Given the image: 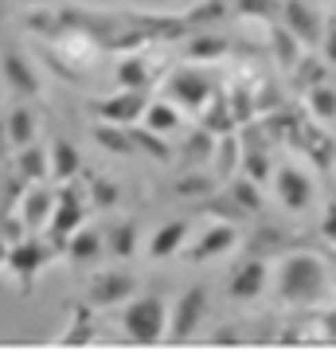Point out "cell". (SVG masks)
<instances>
[{
  "label": "cell",
  "instance_id": "cell-37",
  "mask_svg": "<svg viewBox=\"0 0 336 352\" xmlns=\"http://www.w3.org/2000/svg\"><path fill=\"white\" fill-rule=\"evenodd\" d=\"M321 235L328 243H336V200L324 208V215H321Z\"/></svg>",
  "mask_w": 336,
  "mask_h": 352
},
{
  "label": "cell",
  "instance_id": "cell-3",
  "mask_svg": "<svg viewBox=\"0 0 336 352\" xmlns=\"http://www.w3.org/2000/svg\"><path fill=\"white\" fill-rule=\"evenodd\" d=\"M203 314H208V286H192L180 294V302L168 309V337L172 344H184V340L196 337L199 321H203Z\"/></svg>",
  "mask_w": 336,
  "mask_h": 352
},
{
  "label": "cell",
  "instance_id": "cell-17",
  "mask_svg": "<svg viewBox=\"0 0 336 352\" xmlns=\"http://www.w3.org/2000/svg\"><path fill=\"white\" fill-rule=\"evenodd\" d=\"M305 110H309V118L317 122V126L336 122V87H328V82L309 87L305 90Z\"/></svg>",
  "mask_w": 336,
  "mask_h": 352
},
{
  "label": "cell",
  "instance_id": "cell-8",
  "mask_svg": "<svg viewBox=\"0 0 336 352\" xmlns=\"http://www.w3.org/2000/svg\"><path fill=\"white\" fill-rule=\"evenodd\" d=\"M55 258V247L51 243H39V239H20L8 247V266L16 270V278H20V289L24 294H32V282H36V274L43 270V266Z\"/></svg>",
  "mask_w": 336,
  "mask_h": 352
},
{
  "label": "cell",
  "instance_id": "cell-20",
  "mask_svg": "<svg viewBox=\"0 0 336 352\" xmlns=\"http://www.w3.org/2000/svg\"><path fill=\"white\" fill-rule=\"evenodd\" d=\"M98 337V329H94V305H75V321L71 329H63L59 333V344H90V340Z\"/></svg>",
  "mask_w": 336,
  "mask_h": 352
},
{
  "label": "cell",
  "instance_id": "cell-23",
  "mask_svg": "<svg viewBox=\"0 0 336 352\" xmlns=\"http://www.w3.org/2000/svg\"><path fill=\"white\" fill-rule=\"evenodd\" d=\"M227 192L235 196V204H238V208H243L247 215L262 212V184L254 180V176H247V173H243V176H235V180L227 184Z\"/></svg>",
  "mask_w": 336,
  "mask_h": 352
},
{
  "label": "cell",
  "instance_id": "cell-10",
  "mask_svg": "<svg viewBox=\"0 0 336 352\" xmlns=\"http://www.w3.org/2000/svg\"><path fill=\"white\" fill-rule=\"evenodd\" d=\"M262 289H266V258L247 254V258L227 274V298H231V302H258Z\"/></svg>",
  "mask_w": 336,
  "mask_h": 352
},
{
  "label": "cell",
  "instance_id": "cell-19",
  "mask_svg": "<svg viewBox=\"0 0 336 352\" xmlns=\"http://www.w3.org/2000/svg\"><path fill=\"white\" fill-rule=\"evenodd\" d=\"M106 251H110L113 258H133V254H137V223H133V219L110 223V231H106Z\"/></svg>",
  "mask_w": 336,
  "mask_h": 352
},
{
  "label": "cell",
  "instance_id": "cell-6",
  "mask_svg": "<svg viewBox=\"0 0 336 352\" xmlns=\"http://www.w3.org/2000/svg\"><path fill=\"white\" fill-rule=\"evenodd\" d=\"M168 98H172L176 106H184V110L199 113L215 98V82L203 75V71H196V67H180V71H172V78H168Z\"/></svg>",
  "mask_w": 336,
  "mask_h": 352
},
{
  "label": "cell",
  "instance_id": "cell-21",
  "mask_svg": "<svg viewBox=\"0 0 336 352\" xmlns=\"http://www.w3.org/2000/svg\"><path fill=\"white\" fill-rule=\"evenodd\" d=\"M117 82L129 90H149V82H153L149 59L145 55H125L122 63H117Z\"/></svg>",
  "mask_w": 336,
  "mask_h": 352
},
{
  "label": "cell",
  "instance_id": "cell-35",
  "mask_svg": "<svg viewBox=\"0 0 336 352\" xmlns=\"http://www.w3.org/2000/svg\"><path fill=\"white\" fill-rule=\"evenodd\" d=\"M317 47H321L324 63L336 67V16H328V20H324V36H321V43H317Z\"/></svg>",
  "mask_w": 336,
  "mask_h": 352
},
{
  "label": "cell",
  "instance_id": "cell-9",
  "mask_svg": "<svg viewBox=\"0 0 336 352\" xmlns=\"http://www.w3.org/2000/svg\"><path fill=\"white\" fill-rule=\"evenodd\" d=\"M82 219H87V208H82L75 188H67L63 196H55V212H51V219H47L51 247H55V251H67V239L82 227Z\"/></svg>",
  "mask_w": 336,
  "mask_h": 352
},
{
  "label": "cell",
  "instance_id": "cell-27",
  "mask_svg": "<svg viewBox=\"0 0 336 352\" xmlns=\"http://www.w3.org/2000/svg\"><path fill=\"white\" fill-rule=\"evenodd\" d=\"M324 59H313L309 51H305V55H301L298 59V67H293V87L301 90V94H305V90L309 87H317V82H324Z\"/></svg>",
  "mask_w": 336,
  "mask_h": 352
},
{
  "label": "cell",
  "instance_id": "cell-14",
  "mask_svg": "<svg viewBox=\"0 0 336 352\" xmlns=\"http://www.w3.org/2000/svg\"><path fill=\"white\" fill-rule=\"evenodd\" d=\"M188 231H192L188 219H168V223H161V231L149 239V258H172V254L184 247Z\"/></svg>",
  "mask_w": 336,
  "mask_h": 352
},
{
  "label": "cell",
  "instance_id": "cell-11",
  "mask_svg": "<svg viewBox=\"0 0 336 352\" xmlns=\"http://www.w3.org/2000/svg\"><path fill=\"white\" fill-rule=\"evenodd\" d=\"M133 289H137V278H133V274H125V270H106V274H98L94 282H90L87 302L94 305V309L122 305V302L133 298Z\"/></svg>",
  "mask_w": 336,
  "mask_h": 352
},
{
  "label": "cell",
  "instance_id": "cell-24",
  "mask_svg": "<svg viewBox=\"0 0 336 352\" xmlns=\"http://www.w3.org/2000/svg\"><path fill=\"white\" fill-rule=\"evenodd\" d=\"M149 129H157V133H172V129H180V113H176V102H149V110H145V118H141Z\"/></svg>",
  "mask_w": 336,
  "mask_h": 352
},
{
  "label": "cell",
  "instance_id": "cell-31",
  "mask_svg": "<svg viewBox=\"0 0 336 352\" xmlns=\"http://www.w3.org/2000/svg\"><path fill=\"white\" fill-rule=\"evenodd\" d=\"M238 12L243 16H258L266 24H274L282 16V0H238Z\"/></svg>",
  "mask_w": 336,
  "mask_h": 352
},
{
  "label": "cell",
  "instance_id": "cell-34",
  "mask_svg": "<svg viewBox=\"0 0 336 352\" xmlns=\"http://www.w3.org/2000/svg\"><path fill=\"white\" fill-rule=\"evenodd\" d=\"M90 200H94V208H113L122 196H117V184L113 180H94L90 184Z\"/></svg>",
  "mask_w": 336,
  "mask_h": 352
},
{
  "label": "cell",
  "instance_id": "cell-32",
  "mask_svg": "<svg viewBox=\"0 0 336 352\" xmlns=\"http://www.w3.org/2000/svg\"><path fill=\"white\" fill-rule=\"evenodd\" d=\"M243 173L254 176L258 184H266V180H270V161H266V153H262V149H247V153H243Z\"/></svg>",
  "mask_w": 336,
  "mask_h": 352
},
{
  "label": "cell",
  "instance_id": "cell-28",
  "mask_svg": "<svg viewBox=\"0 0 336 352\" xmlns=\"http://www.w3.org/2000/svg\"><path fill=\"white\" fill-rule=\"evenodd\" d=\"M133 149L145 153V157H153V161H168L172 157V149L164 145V133H157V129H133Z\"/></svg>",
  "mask_w": 336,
  "mask_h": 352
},
{
  "label": "cell",
  "instance_id": "cell-13",
  "mask_svg": "<svg viewBox=\"0 0 336 352\" xmlns=\"http://www.w3.org/2000/svg\"><path fill=\"white\" fill-rule=\"evenodd\" d=\"M4 78H8V87H12L20 98H32V94H39L36 67L27 63L20 51H8V55H4Z\"/></svg>",
  "mask_w": 336,
  "mask_h": 352
},
{
  "label": "cell",
  "instance_id": "cell-40",
  "mask_svg": "<svg viewBox=\"0 0 336 352\" xmlns=\"http://www.w3.org/2000/svg\"><path fill=\"white\" fill-rule=\"evenodd\" d=\"M27 4H36V8H39V4H43V0H27Z\"/></svg>",
  "mask_w": 336,
  "mask_h": 352
},
{
  "label": "cell",
  "instance_id": "cell-39",
  "mask_svg": "<svg viewBox=\"0 0 336 352\" xmlns=\"http://www.w3.org/2000/svg\"><path fill=\"white\" fill-rule=\"evenodd\" d=\"M4 129H8V126H4V122H0V149H4V141H8V133H4Z\"/></svg>",
  "mask_w": 336,
  "mask_h": 352
},
{
  "label": "cell",
  "instance_id": "cell-29",
  "mask_svg": "<svg viewBox=\"0 0 336 352\" xmlns=\"http://www.w3.org/2000/svg\"><path fill=\"white\" fill-rule=\"evenodd\" d=\"M176 196H184V200H203V196H215V180L203 173H188L176 180Z\"/></svg>",
  "mask_w": 336,
  "mask_h": 352
},
{
  "label": "cell",
  "instance_id": "cell-26",
  "mask_svg": "<svg viewBox=\"0 0 336 352\" xmlns=\"http://www.w3.org/2000/svg\"><path fill=\"white\" fill-rule=\"evenodd\" d=\"M4 126H8V141L20 145V149L36 141V118H32V110H24V106L8 113V122H4Z\"/></svg>",
  "mask_w": 336,
  "mask_h": 352
},
{
  "label": "cell",
  "instance_id": "cell-12",
  "mask_svg": "<svg viewBox=\"0 0 336 352\" xmlns=\"http://www.w3.org/2000/svg\"><path fill=\"white\" fill-rule=\"evenodd\" d=\"M235 247H238V227L223 219V223H212L196 243H192V254H188V258H192V263H208V258L235 251Z\"/></svg>",
  "mask_w": 336,
  "mask_h": 352
},
{
  "label": "cell",
  "instance_id": "cell-38",
  "mask_svg": "<svg viewBox=\"0 0 336 352\" xmlns=\"http://www.w3.org/2000/svg\"><path fill=\"white\" fill-rule=\"evenodd\" d=\"M4 258H8V243L0 239V263H4Z\"/></svg>",
  "mask_w": 336,
  "mask_h": 352
},
{
  "label": "cell",
  "instance_id": "cell-25",
  "mask_svg": "<svg viewBox=\"0 0 336 352\" xmlns=\"http://www.w3.org/2000/svg\"><path fill=\"white\" fill-rule=\"evenodd\" d=\"M51 212H55V196L51 192H24V223L27 227L47 223Z\"/></svg>",
  "mask_w": 336,
  "mask_h": 352
},
{
  "label": "cell",
  "instance_id": "cell-1",
  "mask_svg": "<svg viewBox=\"0 0 336 352\" xmlns=\"http://www.w3.org/2000/svg\"><path fill=\"white\" fill-rule=\"evenodd\" d=\"M278 298L293 309H313L328 298V270L317 254L293 251L278 270Z\"/></svg>",
  "mask_w": 336,
  "mask_h": 352
},
{
  "label": "cell",
  "instance_id": "cell-2",
  "mask_svg": "<svg viewBox=\"0 0 336 352\" xmlns=\"http://www.w3.org/2000/svg\"><path fill=\"white\" fill-rule=\"evenodd\" d=\"M122 329L129 340L137 344H157V340L168 337V305L157 294H145V298H129L122 314Z\"/></svg>",
  "mask_w": 336,
  "mask_h": 352
},
{
  "label": "cell",
  "instance_id": "cell-18",
  "mask_svg": "<svg viewBox=\"0 0 336 352\" xmlns=\"http://www.w3.org/2000/svg\"><path fill=\"white\" fill-rule=\"evenodd\" d=\"M94 141H98L106 153H117V157L137 153L133 149V133H129V126H113V122H102V118H98V126H94Z\"/></svg>",
  "mask_w": 336,
  "mask_h": 352
},
{
  "label": "cell",
  "instance_id": "cell-4",
  "mask_svg": "<svg viewBox=\"0 0 336 352\" xmlns=\"http://www.w3.org/2000/svg\"><path fill=\"white\" fill-rule=\"evenodd\" d=\"M278 20H282V24H286L309 51H317L328 16H324L317 4H309V0H282V16H278Z\"/></svg>",
  "mask_w": 336,
  "mask_h": 352
},
{
  "label": "cell",
  "instance_id": "cell-22",
  "mask_svg": "<svg viewBox=\"0 0 336 352\" xmlns=\"http://www.w3.org/2000/svg\"><path fill=\"white\" fill-rule=\"evenodd\" d=\"M16 173L24 176L27 184H32V180H43V176L51 173V153L39 149V145H24V149H20V161H16Z\"/></svg>",
  "mask_w": 336,
  "mask_h": 352
},
{
  "label": "cell",
  "instance_id": "cell-16",
  "mask_svg": "<svg viewBox=\"0 0 336 352\" xmlns=\"http://www.w3.org/2000/svg\"><path fill=\"white\" fill-rule=\"evenodd\" d=\"M78 168H82V157H78V149L71 145L67 138H55L51 141V176L59 180V184H67V180H75Z\"/></svg>",
  "mask_w": 336,
  "mask_h": 352
},
{
  "label": "cell",
  "instance_id": "cell-15",
  "mask_svg": "<svg viewBox=\"0 0 336 352\" xmlns=\"http://www.w3.org/2000/svg\"><path fill=\"white\" fill-rule=\"evenodd\" d=\"M102 247H106V239H102L94 227H78L75 235L67 239V254H71V263L78 266H90L102 258Z\"/></svg>",
  "mask_w": 336,
  "mask_h": 352
},
{
  "label": "cell",
  "instance_id": "cell-36",
  "mask_svg": "<svg viewBox=\"0 0 336 352\" xmlns=\"http://www.w3.org/2000/svg\"><path fill=\"white\" fill-rule=\"evenodd\" d=\"M24 227H27L24 219H16V215H4V219H0V239L12 247V243L24 239Z\"/></svg>",
  "mask_w": 336,
  "mask_h": 352
},
{
  "label": "cell",
  "instance_id": "cell-5",
  "mask_svg": "<svg viewBox=\"0 0 336 352\" xmlns=\"http://www.w3.org/2000/svg\"><path fill=\"white\" fill-rule=\"evenodd\" d=\"M274 188H278V200L286 212H298L305 215L317 204V184L309 180V173H301L298 164H282L274 173Z\"/></svg>",
  "mask_w": 336,
  "mask_h": 352
},
{
  "label": "cell",
  "instance_id": "cell-7",
  "mask_svg": "<svg viewBox=\"0 0 336 352\" xmlns=\"http://www.w3.org/2000/svg\"><path fill=\"white\" fill-rule=\"evenodd\" d=\"M90 110H94V118H102V122H113V126H133V122H141L145 110H149V90L122 87L113 98L94 102Z\"/></svg>",
  "mask_w": 336,
  "mask_h": 352
},
{
  "label": "cell",
  "instance_id": "cell-33",
  "mask_svg": "<svg viewBox=\"0 0 336 352\" xmlns=\"http://www.w3.org/2000/svg\"><path fill=\"white\" fill-rule=\"evenodd\" d=\"M227 43L223 39H212V36H192V43H188V55L192 59H212V55H223Z\"/></svg>",
  "mask_w": 336,
  "mask_h": 352
},
{
  "label": "cell",
  "instance_id": "cell-30",
  "mask_svg": "<svg viewBox=\"0 0 336 352\" xmlns=\"http://www.w3.org/2000/svg\"><path fill=\"white\" fill-rule=\"evenodd\" d=\"M223 16H227V0H203L199 8L188 12V24H192V32H196L199 24H215V20H223Z\"/></svg>",
  "mask_w": 336,
  "mask_h": 352
}]
</instances>
